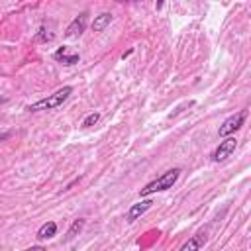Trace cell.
I'll list each match as a JSON object with an SVG mask.
<instances>
[{
	"label": "cell",
	"instance_id": "1",
	"mask_svg": "<svg viewBox=\"0 0 251 251\" xmlns=\"http://www.w3.org/2000/svg\"><path fill=\"white\" fill-rule=\"evenodd\" d=\"M180 173H182V171H180L178 167L165 171L161 176H157L155 180H151L149 184H145V186L139 190V196H141V198H145V196H151V194H155V192H165V190L173 188V186H175V182L178 180Z\"/></svg>",
	"mask_w": 251,
	"mask_h": 251
},
{
	"label": "cell",
	"instance_id": "2",
	"mask_svg": "<svg viewBox=\"0 0 251 251\" xmlns=\"http://www.w3.org/2000/svg\"><path fill=\"white\" fill-rule=\"evenodd\" d=\"M71 94H73V86H63V88L55 90L53 94H49V96H45V98H41V100H37V102L29 104V106H27V112L55 110V108L63 106V104L69 100V96H71Z\"/></svg>",
	"mask_w": 251,
	"mask_h": 251
},
{
	"label": "cell",
	"instance_id": "3",
	"mask_svg": "<svg viewBox=\"0 0 251 251\" xmlns=\"http://www.w3.org/2000/svg\"><path fill=\"white\" fill-rule=\"evenodd\" d=\"M245 118H247V110H241V112H237V114L226 118L224 124L220 126V129H218V135H220V137H229V135H233V133L245 124Z\"/></svg>",
	"mask_w": 251,
	"mask_h": 251
},
{
	"label": "cell",
	"instance_id": "4",
	"mask_svg": "<svg viewBox=\"0 0 251 251\" xmlns=\"http://www.w3.org/2000/svg\"><path fill=\"white\" fill-rule=\"evenodd\" d=\"M235 147H237V139H235L233 135L224 137V139L220 141V145L214 149V153H212V161H216V163L226 161L227 157H231V153L235 151Z\"/></svg>",
	"mask_w": 251,
	"mask_h": 251
},
{
	"label": "cell",
	"instance_id": "5",
	"mask_svg": "<svg viewBox=\"0 0 251 251\" xmlns=\"http://www.w3.org/2000/svg\"><path fill=\"white\" fill-rule=\"evenodd\" d=\"M86 24H88V12H80L76 18H73V22L67 25L65 29V35L67 37H78L82 35V31L86 29Z\"/></svg>",
	"mask_w": 251,
	"mask_h": 251
},
{
	"label": "cell",
	"instance_id": "6",
	"mask_svg": "<svg viewBox=\"0 0 251 251\" xmlns=\"http://www.w3.org/2000/svg\"><path fill=\"white\" fill-rule=\"evenodd\" d=\"M53 59L55 61H59L61 65H67V67H71V65H76L78 61H80V57H78V53H75V51H71V47H59L55 53H53Z\"/></svg>",
	"mask_w": 251,
	"mask_h": 251
},
{
	"label": "cell",
	"instance_id": "7",
	"mask_svg": "<svg viewBox=\"0 0 251 251\" xmlns=\"http://www.w3.org/2000/svg\"><path fill=\"white\" fill-rule=\"evenodd\" d=\"M151 206H153V200H151V198H145V200H141V202H137V204H131L129 210H127V214H126V220H127L129 224H133V222H135L137 218H141Z\"/></svg>",
	"mask_w": 251,
	"mask_h": 251
},
{
	"label": "cell",
	"instance_id": "8",
	"mask_svg": "<svg viewBox=\"0 0 251 251\" xmlns=\"http://www.w3.org/2000/svg\"><path fill=\"white\" fill-rule=\"evenodd\" d=\"M112 20H114V16H112L110 12H102V14L94 16V22H92V31H96V33L104 31V29H106V27L112 24Z\"/></svg>",
	"mask_w": 251,
	"mask_h": 251
},
{
	"label": "cell",
	"instance_id": "9",
	"mask_svg": "<svg viewBox=\"0 0 251 251\" xmlns=\"http://www.w3.org/2000/svg\"><path fill=\"white\" fill-rule=\"evenodd\" d=\"M55 235H57V224L51 222V220L45 222V224L37 229V239H41V241H43V239H51V237H55Z\"/></svg>",
	"mask_w": 251,
	"mask_h": 251
},
{
	"label": "cell",
	"instance_id": "10",
	"mask_svg": "<svg viewBox=\"0 0 251 251\" xmlns=\"http://www.w3.org/2000/svg\"><path fill=\"white\" fill-rule=\"evenodd\" d=\"M202 245H204V235H202V233H196V235H192L188 241H184L178 251H200Z\"/></svg>",
	"mask_w": 251,
	"mask_h": 251
},
{
	"label": "cell",
	"instance_id": "11",
	"mask_svg": "<svg viewBox=\"0 0 251 251\" xmlns=\"http://www.w3.org/2000/svg\"><path fill=\"white\" fill-rule=\"evenodd\" d=\"M53 37H55V33L51 31V27H45V25H41L37 29V35H35V39L39 43H49V41H53Z\"/></svg>",
	"mask_w": 251,
	"mask_h": 251
},
{
	"label": "cell",
	"instance_id": "12",
	"mask_svg": "<svg viewBox=\"0 0 251 251\" xmlns=\"http://www.w3.org/2000/svg\"><path fill=\"white\" fill-rule=\"evenodd\" d=\"M82 227H84V220L82 218H78V220H75L73 224H71V227H69V231H67V239H75L80 231H82Z\"/></svg>",
	"mask_w": 251,
	"mask_h": 251
},
{
	"label": "cell",
	"instance_id": "13",
	"mask_svg": "<svg viewBox=\"0 0 251 251\" xmlns=\"http://www.w3.org/2000/svg\"><path fill=\"white\" fill-rule=\"evenodd\" d=\"M98 120H100V114H98V112H90V114L82 120V127H90V126L98 124Z\"/></svg>",
	"mask_w": 251,
	"mask_h": 251
},
{
	"label": "cell",
	"instance_id": "14",
	"mask_svg": "<svg viewBox=\"0 0 251 251\" xmlns=\"http://www.w3.org/2000/svg\"><path fill=\"white\" fill-rule=\"evenodd\" d=\"M24 251H45V247H43V245H31V247H27V249H24Z\"/></svg>",
	"mask_w": 251,
	"mask_h": 251
},
{
	"label": "cell",
	"instance_id": "15",
	"mask_svg": "<svg viewBox=\"0 0 251 251\" xmlns=\"http://www.w3.org/2000/svg\"><path fill=\"white\" fill-rule=\"evenodd\" d=\"M6 137H10V133H4V135H0V141H2V139H6Z\"/></svg>",
	"mask_w": 251,
	"mask_h": 251
},
{
	"label": "cell",
	"instance_id": "16",
	"mask_svg": "<svg viewBox=\"0 0 251 251\" xmlns=\"http://www.w3.org/2000/svg\"><path fill=\"white\" fill-rule=\"evenodd\" d=\"M2 102H6V98H2V96H0V104H2Z\"/></svg>",
	"mask_w": 251,
	"mask_h": 251
}]
</instances>
